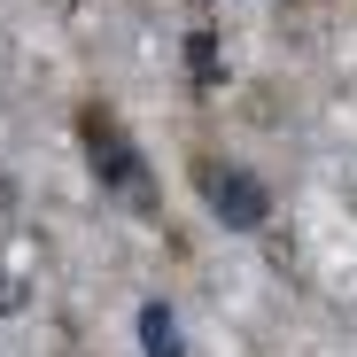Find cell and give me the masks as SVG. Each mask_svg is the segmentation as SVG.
<instances>
[{"instance_id":"277c9868","label":"cell","mask_w":357,"mask_h":357,"mask_svg":"<svg viewBox=\"0 0 357 357\" xmlns=\"http://www.w3.org/2000/svg\"><path fill=\"white\" fill-rule=\"evenodd\" d=\"M187 54H195V86L210 93V86H218V39H210V31H195V39H187Z\"/></svg>"},{"instance_id":"6da1fadb","label":"cell","mask_w":357,"mask_h":357,"mask_svg":"<svg viewBox=\"0 0 357 357\" xmlns=\"http://www.w3.org/2000/svg\"><path fill=\"white\" fill-rule=\"evenodd\" d=\"M78 155H86L93 187H101L116 210L163 218V178H155V163L140 155V140L125 132V116H116L109 101H78Z\"/></svg>"},{"instance_id":"7a4b0ae2","label":"cell","mask_w":357,"mask_h":357,"mask_svg":"<svg viewBox=\"0 0 357 357\" xmlns=\"http://www.w3.org/2000/svg\"><path fill=\"white\" fill-rule=\"evenodd\" d=\"M187 178H195L202 210H210L225 233H264V225H272V187H264L249 163H233V155H218V148H195Z\"/></svg>"},{"instance_id":"3957f363","label":"cell","mask_w":357,"mask_h":357,"mask_svg":"<svg viewBox=\"0 0 357 357\" xmlns=\"http://www.w3.org/2000/svg\"><path fill=\"white\" fill-rule=\"evenodd\" d=\"M140 342H148V357H187V349H178V319H171V303H140Z\"/></svg>"}]
</instances>
